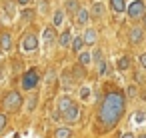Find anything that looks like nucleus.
Instances as JSON below:
<instances>
[{"label":"nucleus","instance_id":"obj_1","mask_svg":"<svg viewBox=\"0 0 146 138\" xmlns=\"http://www.w3.org/2000/svg\"><path fill=\"white\" fill-rule=\"evenodd\" d=\"M124 114V96L118 92V90H110L106 92V96L102 98L100 102V108H98V116H96V126L100 132H108L112 130L120 118Z\"/></svg>","mask_w":146,"mask_h":138},{"label":"nucleus","instance_id":"obj_2","mask_svg":"<svg viewBox=\"0 0 146 138\" xmlns=\"http://www.w3.org/2000/svg\"><path fill=\"white\" fill-rule=\"evenodd\" d=\"M40 84V74L36 68H28L24 74H22V80H20V88L24 92H32L36 90V86Z\"/></svg>","mask_w":146,"mask_h":138},{"label":"nucleus","instance_id":"obj_3","mask_svg":"<svg viewBox=\"0 0 146 138\" xmlns=\"http://www.w3.org/2000/svg\"><path fill=\"white\" fill-rule=\"evenodd\" d=\"M22 102H24V96H22L18 90H10V92L4 96V100H2V106H4V110H8V112H16V110L22 108Z\"/></svg>","mask_w":146,"mask_h":138},{"label":"nucleus","instance_id":"obj_4","mask_svg":"<svg viewBox=\"0 0 146 138\" xmlns=\"http://www.w3.org/2000/svg\"><path fill=\"white\" fill-rule=\"evenodd\" d=\"M126 10H128V18L130 20H142L146 16V4L142 2V0H132Z\"/></svg>","mask_w":146,"mask_h":138},{"label":"nucleus","instance_id":"obj_5","mask_svg":"<svg viewBox=\"0 0 146 138\" xmlns=\"http://www.w3.org/2000/svg\"><path fill=\"white\" fill-rule=\"evenodd\" d=\"M36 48H38V38H36V34H32V32L24 34L22 40H20V52H22V54H32V52H36Z\"/></svg>","mask_w":146,"mask_h":138},{"label":"nucleus","instance_id":"obj_6","mask_svg":"<svg viewBox=\"0 0 146 138\" xmlns=\"http://www.w3.org/2000/svg\"><path fill=\"white\" fill-rule=\"evenodd\" d=\"M56 38H58V36H56V28H54L52 24H50V26H46V28H44V32H42L44 46H46V48H52V46L56 44Z\"/></svg>","mask_w":146,"mask_h":138},{"label":"nucleus","instance_id":"obj_7","mask_svg":"<svg viewBox=\"0 0 146 138\" xmlns=\"http://www.w3.org/2000/svg\"><path fill=\"white\" fill-rule=\"evenodd\" d=\"M62 118L68 122V124H74V122H78L80 120V106L78 104H72L64 114H62Z\"/></svg>","mask_w":146,"mask_h":138},{"label":"nucleus","instance_id":"obj_8","mask_svg":"<svg viewBox=\"0 0 146 138\" xmlns=\"http://www.w3.org/2000/svg\"><path fill=\"white\" fill-rule=\"evenodd\" d=\"M142 38H144V28L142 26H132L130 30H128V40H130V44H140L142 42Z\"/></svg>","mask_w":146,"mask_h":138},{"label":"nucleus","instance_id":"obj_9","mask_svg":"<svg viewBox=\"0 0 146 138\" xmlns=\"http://www.w3.org/2000/svg\"><path fill=\"white\" fill-rule=\"evenodd\" d=\"M88 12H90V18H104L106 16V6L100 2V0H94Z\"/></svg>","mask_w":146,"mask_h":138},{"label":"nucleus","instance_id":"obj_10","mask_svg":"<svg viewBox=\"0 0 146 138\" xmlns=\"http://www.w3.org/2000/svg\"><path fill=\"white\" fill-rule=\"evenodd\" d=\"M72 30L70 28H66L64 32H60L58 34V38H56V44L60 46V48H70V44H72Z\"/></svg>","mask_w":146,"mask_h":138},{"label":"nucleus","instance_id":"obj_11","mask_svg":"<svg viewBox=\"0 0 146 138\" xmlns=\"http://www.w3.org/2000/svg\"><path fill=\"white\" fill-rule=\"evenodd\" d=\"M74 20H76V24H78V26H86V24H88V20H90V12H88L86 8H82V6H80V10L74 14Z\"/></svg>","mask_w":146,"mask_h":138},{"label":"nucleus","instance_id":"obj_12","mask_svg":"<svg viewBox=\"0 0 146 138\" xmlns=\"http://www.w3.org/2000/svg\"><path fill=\"white\" fill-rule=\"evenodd\" d=\"M82 40H84V44L94 46V44H96V40H98V32H96L94 28H86V30H84V34H82Z\"/></svg>","mask_w":146,"mask_h":138},{"label":"nucleus","instance_id":"obj_13","mask_svg":"<svg viewBox=\"0 0 146 138\" xmlns=\"http://www.w3.org/2000/svg\"><path fill=\"white\" fill-rule=\"evenodd\" d=\"M72 104H74V102H72V98H70L68 94H62V96L58 98V102H56V106H58V112H60V114H64Z\"/></svg>","mask_w":146,"mask_h":138},{"label":"nucleus","instance_id":"obj_14","mask_svg":"<svg viewBox=\"0 0 146 138\" xmlns=\"http://www.w3.org/2000/svg\"><path fill=\"white\" fill-rule=\"evenodd\" d=\"M0 50H4V52L12 50V34L10 32H2V34H0Z\"/></svg>","mask_w":146,"mask_h":138},{"label":"nucleus","instance_id":"obj_15","mask_svg":"<svg viewBox=\"0 0 146 138\" xmlns=\"http://www.w3.org/2000/svg\"><path fill=\"white\" fill-rule=\"evenodd\" d=\"M64 18H66V12H64L62 8H56L54 14H52V26H54V28H60V26L64 24Z\"/></svg>","mask_w":146,"mask_h":138},{"label":"nucleus","instance_id":"obj_16","mask_svg":"<svg viewBox=\"0 0 146 138\" xmlns=\"http://www.w3.org/2000/svg\"><path fill=\"white\" fill-rule=\"evenodd\" d=\"M108 6L114 14H122V12H126V0H110Z\"/></svg>","mask_w":146,"mask_h":138},{"label":"nucleus","instance_id":"obj_17","mask_svg":"<svg viewBox=\"0 0 146 138\" xmlns=\"http://www.w3.org/2000/svg\"><path fill=\"white\" fill-rule=\"evenodd\" d=\"M130 62H132V58H130L128 54H124V56H120V58H118V62H116V68H118L120 72H126V70L130 68Z\"/></svg>","mask_w":146,"mask_h":138},{"label":"nucleus","instance_id":"obj_18","mask_svg":"<svg viewBox=\"0 0 146 138\" xmlns=\"http://www.w3.org/2000/svg\"><path fill=\"white\" fill-rule=\"evenodd\" d=\"M78 10H80V2H78V0H66V6H64L66 14H76Z\"/></svg>","mask_w":146,"mask_h":138},{"label":"nucleus","instance_id":"obj_19","mask_svg":"<svg viewBox=\"0 0 146 138\" xmlns=\"http://www.w3.org/2000/svg\"><path fill=\"white\" fill-rule=\"evenodd\" d=\"M54 138H72V130L68 126H58L54 130Z\"/></svg>","mask_w":146,"mask_h":138},{"label":"nucleus","instance_id":"obj_20","mask_svg":"<svg viewBox=\"0 0 146 138\" xmlns=\"http://www.w3.org/2000/svg\"><path fill=\"white\" fill-rule=\"evenodd\" d=\"M82 46H84L82 36H74V38H72V44H70V50L76 52V54H80V52H82Z\"/></svg>","mask_w":146,"mask_h":138},{"label":"nucleus","instance_id":"obj_21","mask_svg":"<svg viewBox=\"0 0 146 138\" xmlns=\"http://www.w3.org/2000/svg\"><path fill=\"white\" fill-rule=\"evenodd\" d=\"M90 62H92V54H90V52H80V54H78V64H80L82 68L90 66Z\"/></svg>","mask_w":146,"mask_h":138},{"label":"nucleus","instance_id":"obj_22","mask_svg":"<svg viewBox=\"0 0 146 138\" xmlns=\"http://www.w3.org/2000/svg\"><path fill=\"white\" fill-rule=\"evenodd\" d=\"M4 12H6L10 18L16 16V2H14V0H6V2H4Z\"/></svg>","mask_w":146,"mask_h":138},{"label":"nucleus","instance_id":"obj_23","mask_svg":"<svg viewBox=\"0 0 146 138\" xmlns=\"http://www.w3.org/2000/svg\"><path fill=\"white\" fill-rule=\"evenodd\" d=\"M36 104H38V94H32V96L26 100V112H34Z\"/></svg>","mask_w":146,"mask_h":138},{"label":"nucleus","instance_id":"obj_24","mask_svg":"<svg viewBox=\"0 0 146 138\" xmlns=\"http://www.w3.org/2000/svg\"><path fill=\"white\" fill-rule=\"evenodd\" d=\"M106 68H108V62H106V60H100V62L96 64V72H98V76H104V74H106Z\"/></svg>","mask_w":146,"mask_h":138},{"label":"nucleus","instance_id":"obj_25","mask_svg":"<svg viewBox=\"0 0 146 138\" xmlns=\"http://www.w3.org/2000/svg\"><path fill=\"white\" fill-rule=\"evenodd\" d=\"M48 6H50V2H48V0H40V2H38V14H46L48 12Z\"/></svg>","mask_w":146,"mask_h":138},{"label":"nucleus","instance_id":"obj_26","mask_svg":"<svg viewBox=\"0 0 146 138\" xmlns=\"http://www.w3.org/2000/svg\"><path fill=\"white\" fill-rule=\"evenodd\" d=\"M80 100H84V102L90 100V88H88V86H82V88H80Z\"/></svg>","mask_w":146,"mask_h":138},{"label":"nucleus","instance_id":"obj_27","mask_svg":"<svg viewBox=\"0 0 146 138\" xmlns=\"http://www.w3.org/2000/svg\"><path fill=\"white\" fill-rule=\"evenodd\" d=\"M92 60L98 64L100 60H104V54H102V50L100 48H94V52H92Z\"/></svg>","mask_w":146,"mask_h":138},{"label":"nucleus","instance_id":"obj_28","mask_svg":"<svg viewBox=\"0 0 146 138\" xmlns=\"http://www.w3.org/2000/svg\"><path fill=\"white\" fill-rule=\"evenodd\" d=\"M6 124H8V116L4 114V112H0V134L4 132V128H6Z\"/></svg>","mask_w":146,"mask_h":138},{"label":"nucleus","instance_id":"obj_29","mask_svg":"<svg viewBox=\"0 0 146 138\" xmlns=\"http://www.w3.org/2000/svg\"><path fill=\"white\" fill-rule=\"evenodd\" d=\"M54 80H56V72H54V70H48V72H46V84L52 86Z\"/></svg>","mask_w":146,"mask_h":138},{"label":"nucleus","instance_id":"obj_30","mask_svg":"<svg viewBox=\"0 0 146 138\" xmlns=\"http://www.w3.org/2000/svg\"><path fill=\"white\" fill-rule=\"evenodd\" d=\"M136 92H138V90H136L134 84H130V86L126 88V96H128V98H136Z\"/></svg>","mask_w":146,"mask_h":138},{"label":"nucleus","instance_id":"obj_31","mask_svg":"<svg viewBox=\"0 0 146 138\" xmlns=\"http://www.w3.org/2000/svg\"><path fill=\"white\" fill-rule=\"evenodd\" d=\"M62 84H64L66 88H68V86L72 84V76H70L68 72H66V74H62Z\"/></svg>","mask_w":146,"mask_h":138},{"label":"nucleus","instance_id":"obj_32","mask_svg":"<svg viewBox=\"0 0 146 138\" xmlns=\"http://www.w3.org/2000/svg\"><path fill=\"white\" fill-rule=\"evenodd\" d=\"M134 82H136V84H142V82H144V76H142V72H140V70H136V72H134Z\"/></svg>","mask_w":146,"mask_h":138},{"label":"nucleus","instance_id":"obj_33","mask_svg":"<svg viewBox=\"0 0 146 138\" xmlns=\"http://www.w3.org/2000/svg\"><path fill=\"white\" fill-rule=\"evenodd\" d=\"M138 62H140V66H142V70H146V52H142V54L138 56Z\"/></svg>","mask_w":146,"mask_h":138},{"label":"nucleus","instance_id":"obj_34","mask_svg":"<svg viewBox=\"0 0 146 138\" xmlns=\"http://www.w3.org/2000/svg\"><path fill=\"white\" fill-rule=\"evenodd\" d=\"M30 4V0H16V6H22V8H26Z\"/></svg>","mask_w":146,"mask_h":138},{"label":"nucleus","instance_id":"obj_35","mask_svg":"<svg viewBox=\"0 0 146 138\" xmlns=\"http://www.w3.org/2000/svg\"><path fill=\"white\" fill-rule=\"evenodd\" d=\"M22 16H24V20H30V18H32V12H30V10H26Z\"/></svg>","mask_w":146,"mask_h":138},{"label":"nucleus","instance_id":"obj_36","mask_svg":"<svg viewBox=\"0 0 146 138\" xmlns=\"http://www.w3.org/2000/svg\"><path fill=\"white\" fill-rule=\"evenodd\" d=\"M120 138H136V136H134V134H132V132H126V134H122V136H120Z\"/></svg>","mask_w":146,"mask_h":138},{"label":"nucleus","instance_id":"obj_37","mask_svg":"<svg viewBox=\"0 0 146 138\" xmlns=\"http://www.w3.org/2000/svg\"><path fill=\"white\" fill-rule=\"evenodd\" d=\"M142 100H144V102H146V88H144V90H142Z\"/></svg>","mask_w":146,"mask_h":138},{"label":"nucleus","instance_id":"obj_38","mask_svg":"<svg viewBox=\"0 0 146 138\" xmlns=\"http://www.w3.org/2000/svg\"><path fill=\"white\" fill-rule=\"evenodd\" d=\"M142 28H146V16L142 18Z\"/></svg>","mask_w":146,"mask_h":138},{"label":"nucleus","instance_id":"obj_39","mask_svg":"<svg viewBox=\"0 0 146 138\" xmlns=\"http://www.w3.org/2000/svg\"><path fill=\"white\" fill-rule=\"evenodd\" d=\"M136 138H146V134H138V136H136Z\"/></svg>","mask_w":146,"mask_h":138}]
</instances>
